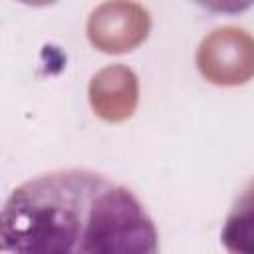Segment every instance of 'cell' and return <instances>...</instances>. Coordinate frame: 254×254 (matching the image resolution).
I'll use <instances>...</instances> for the list:
<instances>
[{
	"label": "cell",
	"mask_w": 254,
	"mask_h": 254,
	"mask_svg": "<svg viewBox=\"0 0 254 254\" xmlns=\"http://www.w3.org/2000/svg\"><path fill=\"white\" fill-rule=\"evenodd\" d=\"M218 238L228 252L254 254V175L234 194Z\"/></svg>",
	"instance_id": "2"
},
{
	"label": "cell",
	"mask_w": 254,
	"mask_h": 254,
	"mask_svg": "<svg viewBox=\"0 0 254 254\" xmlns=\"http://www.w3.org/2000/svg\"><path fill=\"white\" fill-rule=\"evenodd\" d=\"M4 252L155 254L157 224L143 200L105 173L67 167L16 185L0 216Z\"/></svg>",
	"instance_id": "1"
},
{
	"label": "cell",
	"mask_w": 254,
	"mask_h": 254,
	"mask_svg": "<svg viewBox=\"0 0 254 254\" xmlns=\"http://www.w3.org/2000/svg\"><path fill=\"white\" fill-rule=\"evenodd\" d=\"M204 12L218 16H238L254 8V0H190Z\"/></svg>",
	"instance_id": "3"
}]
</instances>
